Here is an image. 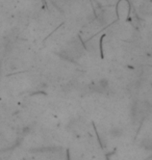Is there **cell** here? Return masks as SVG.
Segmentation results:
<instances>
[{"label":"cell","instance_id":"6da1fadb","mask_svg":"<svg viewBox=\"0 0 152 160\" xmlns=\"http://www.w3.org/2000/svg\"><path fill=\"white\" fill-rule=\"evenodd\" d=\"M109 135L113 138H119L123 135V130L120 127H113L111 130H109Z\"/></svg>","mask_w":152,"mask_h":160},{"label":"cell","instance_id":"7a4b0ae2","mask_svg":"<svg viewBox=\"0 0 152 160\" xmlns=\"http://www.w3.org/2000/svg\"><path fill=\"white\" fill-rule=\"evenodd\" d=\"M143 143H145V145H143V147L145 149L147 150H151V140L150 139H145Z\"/></svg>","mask_w":152,"mask_h":160}]
</instances>
